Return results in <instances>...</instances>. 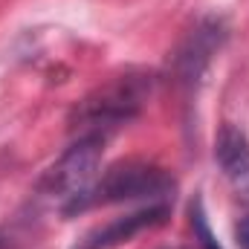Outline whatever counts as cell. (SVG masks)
Returning a JSON list of instances; mask_svg holds the SVG:
<instances>
[{
  "mask_svg": "<svg viewBox=\"0 0 249 249\" xmlns=\"http://www.w3.org/2000/svg\"><path fill=\"white\" fill-rule=\"evenodd\" d=\"M174 249H177V247H174Z\"/></svg>",
  "mask_w": 249,
  "mask_h": 249,
  "instance_id": "cell-10",
  "label": "cell"
},
{
  "mask_svg": "<svg viewBox=\"0 0 249 249\" xmlns=\"http://www.w3.org/2000/svg\"><path fill=\"white\" fill-rule=\"evenodd\" d=\"M174 188L177 183L165 168L145 160H124L110 165L102 177H96L93 186L84 194H78L61 214L75 217L99 206H116V203H133V200L168 203V197H174Z\"/></svg>",
  "mask_w": 249,
  "mask_h": 249,
  "instance_id": "cell-1",
  "label": "cell"
},
{
  "mask_svg": "<svg viewBox=\"0 0 249 249\" xmlns=\"http://www.w3.org/2000/svg\"><path fill=\"white\" fill-rule=\"evenodd\" d=\"M151 87L154 78L148 72H124L110 78L107 84L96 87L75 105L70 116V130L75 136L96 133L110 139V133H116L142 110V105L151 96Z\"/></svg>",
  "mask_w": 249,
  "mask_h": 249,
  "instance_id": "cell-2",
  "label": "cell"
},
{
  "mask_svg": "<svg viewBox=\"0 0 249 249\" xmlns=\"http://www.w3.org/2000/svg\"><path fill=\"white\" fill-rule=\"evenodd\" d=\"M171 214L168 203H145L127 214L110 217L107 223H99L93 229H87L84 235H78L70 249H119L122 244H130L136 235L151 232L157 226H162Z\"/></svg>",
  "mask_w": 249,
  "mask_h": 249,
  "instance_id": "cell-5",
  "label": "cell"
},
{
  "mask_svg": "<svg viewBox=\"0 0 249 249\" xmlns=\"http://www.w3.org/2000/svg\"><path fill=\"white\" fill-rule=\"evenodd\" d=\"M188 217H191V232H194V241L200 249H223L217 244V235L212 232V223H209V214H206V206H203V197L197 194L188 206Z\"/></svg>",
  "mask_w": 249,
  "mask_h": 249,
  "instance_id": "cell-7",
  "label": "cell"
},
{
  "mask_svg": "<svg viewBox=\"0 0 249 249\" xmlns=\"http://www.w3.org/2000/svg\"><path fill=\"white\" fill-rule=\"evenodd\" d=\"M107 139L96 136V133H84L75 136L70 142V148L61 157L41 174L38 180V194L44 200H53L58 209H67L78 194H84L96 180V168L102 162Z\"/></svg>",
  "mask_w": 249,
  "mask_h": 249,
  "instance_id": "cell-3",
  "label": "cell"
},
{
  "mask_svg": "<svg viewBox=\"0 0 249 249\" xmlns=\"http://www.w3.org/2000/svg\"><path fill=\"white\" fill-rule=\"evenodd\" d=\"M214 160L232 191L249 206V136L238 124H223L217 130Z\"/></svg>",
  "mask_w": 249,
  "mask_h": 249,
  "instance_id": "cell-6",
  "label": "cell"
},
{
  "mask_svg": "<svg viewBox=\"0 0 249 249\" xmlns=\"http://www.w3.org/2000/svg\"><path fill=\"white\" fill-rule=\"evenodd\" d=\"M0 247H3V241H0Z\"/></svg>",
  "mask_w": 249,
  "mask_h": 249,
  "instance_id": "cell-9",
  "label": "cell"
},
{
  "mask_svg": "<svg viewBox=\"0 0 249 249\" xmlns=\"http://www.w3.org/2000/svg\"><path fill=\"white\" fill-rule=\"evenodd\" d=\"M223 41H226V23L214 15H206L188 29L177 53L171 55V78H174L177 90L183 93L186 105H191V99L197 96L203 75L209 72Z\"/></svg>",
  "mask_w": 249,
  "mask_h": 249,
  "instance_id": "cell-4",
  "label": "cell"
},
{
  "mask_svg": "<svg viewBox=\"0 0 249 249\" xmlns=\"http://www.w3.org/2000/svg\"><path fill=\"white\" fill-rule=\"evenodd\" d=\"M235 241L241 249H249V212L235 223Z\"/></svg>",
  "mask_w": 249,
  "mask_h": 249,
  "instance_id": "cell-8",
  "label": "cell"
}]
</instances>
